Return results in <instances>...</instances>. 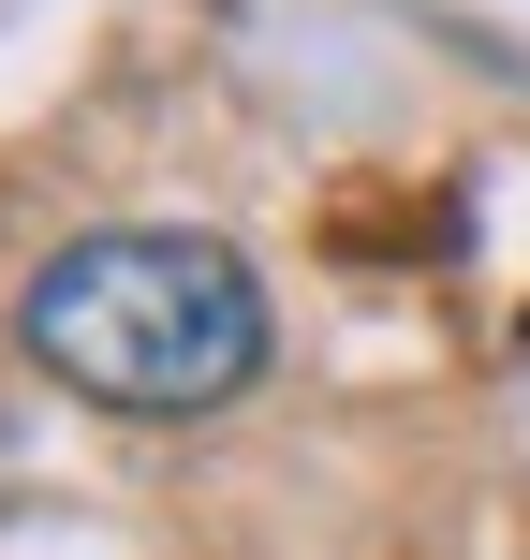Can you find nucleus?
Returning a JSON list of instances; mask_svg holds the SVG:
<instances>
[{
    "label": "nucleus",
    "instance_id": "1",
    "mask_svg": "<svg viewBox=\"0 0 530 560\" xmlns=\"http://www.w3.org/2000/svg\"><path fill=\"white\" fill-rule=\"evenodd\" d=\"M15 339H30L45 384L89 398V413L192 428V413H222V398L266 369V295H251V266H236L222 236L118 222V236H74V252L15 295Z\"/></svg>",
    "mask_w": 530,
    "mask_h": 560
}]
</instances>
